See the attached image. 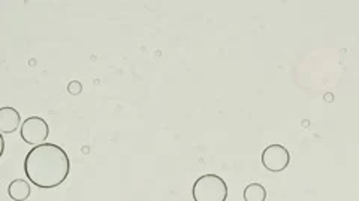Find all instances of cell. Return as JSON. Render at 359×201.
Returning a JSON list of instances; mask_svg holds the SVG:
<instances>
[{"instance_id": "obj_1", "label": "cell", "mask_w": 359, "mask_h": 201, "mask_svg": "<svg viewBox=\"0 0 359 201\" xmlns=\"http://www.w3.org/2000/svg\"><path fill=\"white\" fill-rule=\"evenodd\" d=\"M24 172L30 184L42 189H52L66 181L71 172L69 156L54 143L34 146L26 155Z\"/></svg>"}, {"instance_id": "obj_2", "label": "cell", "mask_w": 359, "mask_h": 201, "mask_svg": "<svg viewBox=\"0 0 359 201\" xmlns=\"http://www.w3.org/2000/svg\"><path fill=\"white\" fill-rule=\"evenodd\" d=\"M192 195L195 201H226L228 185L217 175H204L193 184Z\"/></svg>"}, {"instance_id": "obj_3", "label": "cell", "mask_w": 359, "mask_h": 201, "mask_svg": "<svg viewBox=\"0 0 359 201\" xmlns=\"http://www.w3.org/2000/svg\"><path fill=\"white\" fill-rule=\"evenodd\" d=\"M20 136L27 145H44L50 136V127L41 116H29L20 127Z\"/></svg>"}, {"instance_id": "obj_4", "label": "cell", "mask_w": 359, "mask_h": 201, "mask_svg": "<svg viewBox=\"0 0 359 201\" xmlns=\"http://www.w3.org/2000/svg\"><path fill=\"white\" fill-rule=\"evenodd\" d=\"M291 163V154L283 145H270L262 152V164L268 172L280 173L286 170Z\"/></svg>"}, {"instance_id": "obj_5", "label": "cell", "mask_w": 359, "mask_h": 201, "mask_svg": "<svg viewBox=\"0 0 359 201\" xmlns=\"http://www.w3.org/2000/svg\"><path fill=\"white\" fill-rule=\"evenodd\" d=\"M21 116L17 109L10 108V106H3L0 109V131L2 134H10L18 130L21 127Z\"/></svg>"}, {"instance_id": "obj_6", "label": "cell", "mask_w": 359, "mask_h": 201, "mask_svg": "<svg viewBox=\"0 0 359 201\" xmlns=\"http://www.w3.org/2000/svg\"><path fill=\"white\" fill-rule=\"evenodd\" d=\"M30 184L24 179H15L8 186V194L14 201H26L30 197Z\"/></svg>"}, {"instance_id": "obj_7", "label": "cell", "mask_w": 359, "mask_h": 201, "mask_svg": "<svg viewBox=\"0 0 359 201\" xmlns=\"http://www.w3.org/2000/svg\"><path fill=\"white\" fill-rule=\"evenodd\" d=\"M244 200L246 201H265L267 200V189L261 184H250L244 189Z\"/></svg>"}, {"instance_id": "obj_8", "label": "cell", "mask_w": 359, "mask_h": 201, "mask_svg": "<svg viewBox=\"0 0 359 201\" xmlns=\"http://www.w3.org/2000/svg\"><path fill=\"white\" fill-rule=\"evenodd\" d=\"M68 93L72 94V96H78V94L82 93V83H81L80 81H72V82H69Z\"/></svg>"}, {"instance_id": "obj_9", "label": "cell", "mask_w": 359, "mask_h": 201, "mask_svg": "<svg viewBox=\"0 0 359 201\" xmlns=\"http://www.w3.org/2000/svg\"><path fill=\"white\" fill-rule=\"evenodd\" d=\"M0 143H2V155L5 154V139H3V136H0Z\"/></svg>"}]
</instances>
